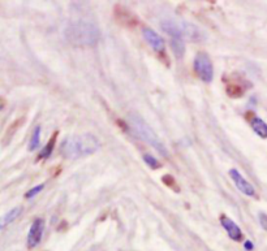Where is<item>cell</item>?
<instances>
[{
    "label": "cell",
    "mask_w": 267,
    "mask_h": 251,
    "mask_svg": "<svg viewBox=\"0 0 267 251\" xmlns=\"http://www.w3.org/2000/svg\"><path fill=\"white\" fill-rule=\"evenodd\" d=\"M20 214H21V207H15L7 214H4L3 216H0V230H3L10 224H12L20 216Z\"/></svg>",
    "instance_id": "9"
},
{
    "label": "cell",
    "mask_w": 267,
    "mask_h": 251,
    "mask_svg": "<svg viewBox=\"0 0 267 251\" xmlns=\"http://www.w3.org/2000/svg\"><path fill=\"white\" fill-rule=\"evenodd\" d=\"M64 37L72 46L91 47L99 42L100 30L95 22L77 20L68 24L64 30Z\"/></svg>",
    "instance_id": "1"
},
{
    "label": "cell",
    "mask_w": 267,
    "mask_h": 251,
    "mask_svg": "<svg viewBox=\"0 0 267 251\" xmlns=\"http://www.w3.org/2000/svg\"><path fill=\"white\" fill-rule=\"evenodd\" d=\"M258 219H259V224H261L262 228L267 232V215L261 212V214L258 215Z\"/></svg>",
    "instance_id": "17"
},
{
    "label": "cell",
    "mask_w": 267,
    "mask_h": 251,
    "mask_svg": "<svg viewBox=\"0 0 267 251\" xmlns=\"http://www.w3.org/2000/svg\"><path fill=\"white\" fill-rule=\"evenodd\" d=\"M129 125H131V128L133 129L134 133L140 137L141 140L145 141L146 143H149L150 146H152V147H154V149H155L162 156H166V158L170 156L168 150L165 146V143L159 140V137L156 136L154 132H152L151 128H150L149 125L143 121L142 117H140L138 115H133V113H132V115L129 116Z\"/></svg>",
    "instance_id": "3"
},
{
    "label": "cell",
    "mask_w": 267,
    "mask_h": 251,
    "mask_svg": "<svg viewBox=\"0 0 267 251\" xmlns=\"http://www.w3.org/2000/svg\"><path fill=\"white\" fill-rule=\"evenodd\" d=\"M227 93L232 98H240L244 94V89L240 85H230V86H227Z\"/></svg>",
    "instance_id": "14"
},
{
    "label": "cell",
    "mask_w": 267,
    "mask_h": 251,
    "mask_svg": "<svg viewBox=\"0 0 267 251\" xmlns=\"http://www.w3.org/2000/svg\"><path fill=\"white\" fill-rule=\"evenodd\" d=\"M143 161H145L150 168H152V169H158V168L162 167L158 159H155L152 155H150V154H145V155H143Z\"/></svg>",
    "instance_id": "15"
},
{
    "label": "cell",
    "mask_w": 267,
    "mask_h": 251,
    "mask_svg": "<svg viewBox=\"0 0 267 251\" xmlns=\"http://www.w3.org/2000/svg\"><path fill=\"white\" fill-rule=\"evenodd\" d=\"M252 129L254 131V133L257 134V136H259L261 138L266 140L267 138V124L264 122L263 120H262V118L253 117Z\"/></svg>",
    "instance_id": "10"
},
{
    "label": "cell",
    "mask_w": 267,
    "mask_h": 251,
    "mask_svg": "<svg viewBox=\"0 0 267 251\" xmlns=\"http://www.w3.org/2000/svg\"><path fill=\"white\" fill-rule=\"evenodd\" d=\"M194 69H196L198 77L203 82L208 84L214 78V67H212L211 59L206 53H197L196 59H194Z\"/></svg>",
    "instance_id": "4"
},
{
    "label": "cell",
    "mask_w": 267,
    "mask_h": 251,
    "mask_svg": "<svg viewBox=\"0 0 267 251\" xmlns=\"http://www.w3.org/2000/svg\"><path fill=\"white\" fill-rule=\"evenodd\" d=\"M44 232V221L43 219H35L31 224L30 229L28 233V247L29 248H34L42 241V237H43Z\"/></svg>",
    "instance_id": "5"
},
{
    "label": "cell",
    "mask_w": 267,
    "mask_h": 251,
    "mask_svg": "<svg viewBox=\"0 0 267 251\" xmlns=\"http://www.w3.org/2000/svg\"><path fill=\"white\" fill-rule=\"evenodd\" d=\"M171 48L177 59H181L185 53V44L183 39H171Z\"/></svg>",
    "instance_id": "11"
},
{
    "label": "cell",
    "mask_w": 267,
    "mask_h": 251,
    "mask_svg": "<svg viewBox=\"0 0 267 251\" xmlns=\"http://www.w3.org/2000/svg\"><path fill=\"white\" fill-rule=\"evenodd\" d=\"M245 248H246V250H253L252 241H246L245 242Z\"/></svg>",
    "instance_id": "18"
},
{
    "label": "cell",
    "mask_w": 267,
    "mask_h": 251,
    "mask_svg": "<svg viewBox=\"0 0 267 251\" xmlns=\"http://www.w3.org/2000/svg\"><path fill=\"white\" fill-rule=\"evenodd\" d=\"M39 143H40V127H35L34 132L31 134L30 142H29V150H30V151L37 150L38 147H39Z\"/></svg>",
    "instance_id": "12"
},
{
    "label": "cell",
    "mask_w": 267,
    "mask_h": 251,
    "mask_svg": "<svg viewBox=\"0 0 267 251\" xmlns=\"http://www.w3.org/2000/svg\"><path fill=\"white\" fill-rule=\"evenodd\" d=\"M43 187H44V185H43V183H42V185H38V186H35V187H33V189H31V190H29V192L26 193V194H25V198H26V199H31V198H34V197L37 196V194H39V193L42 192V190H43Z\"/></svg>",
    "instance_id": "16"
},
{
    "label": "cell",
    "mask_w": 267,
    "mask_h": 251,
    "mask_svg": "<svg viewBox=\"0 0 267 251\" xmlns=\"http://www.w3.org/2000/svg\"><path fill=\"white\" fill-rule=\"evenodd\" d=\"M142 33H143V38L146 39V42L149 43V46L151 47L152 50H155L156 52L159 53L165 52V47H166L165 39H163L158 33H155V31L150 28H145L142 30Z\"/></svg>",
    "instance_id": "7"
},
{
    "label": "cell",
    "mask_w": 267,
    "mask_h": 251,
    "mask_svg": "<svg viewBox=\"0 0 267 251\" xmlns=\"http://www.w3.org/2000/svg\"><path fill=\"white\" fill-rule=\"evenodd\" d=\"M221 224L224 229H226V232H227L228 237H230L232 241H236V242L241 241L242 232H241V229H240V226L237 225L235 221L231 220L230 217H227V216H222Z\"/></svg>",
    "instance_id": "8"
},
{
    "label": "cell",
    "mask_w": 267,
    "mask_h": 251,
    "mask_svg": "<svg viewBox=\"0 0 267 251\" xmlns=\"http://www.w3.org/2000/svg\"><path fill=\"white\" fill-rule=\"evenodd\" d=\"M230 176L231 178H232L233 182H235V185H236L237 189H239L242 194H245V196L248 197H255L254 186L249 182L245 177L242 176L237 169H231Z\"/></svg>",
    "instance_id": "6"
},
{
    "label": "cell",
    "mask_w": 267,
    "mask_h": 251,
    "mask_svg": "<svg viewBox=\"0 0 267 251\" xmlns=\"http://www.w3.org/2000/svg\"><path fill=\"white\" fill-rule=\"evenodd\" d=\"M55 142H56V133L54 134V137L51 138V141L44 146V149L40 151L39 154V159H47L50 158V155L52 154L54 147H55Z\"/></svg>",
    "instance_id": "13"
},
{
    "label": "cell",
    "mask_w": 267,
    "mask_h": 251,
    "mask_svg": "<svg viewBox=\"0 0 267 251\" xmlns=\"http://www.w3.org/2000/svg\"><path fill=\"white\" fill-rule=\"evenodd\" d=\"M100 143L93 134H81V136L68 137L62 145L60 152L62 155L69 160L85 158L93 155L99 150Z\"/></svg>",
    "instance_id": "2"
}]
</instances>
